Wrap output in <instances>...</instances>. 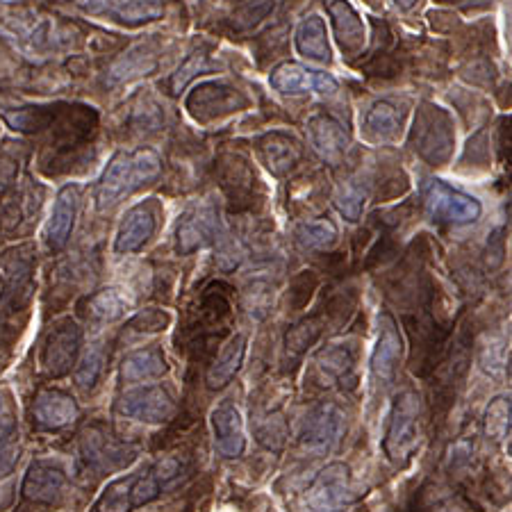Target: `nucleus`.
<instances>
[{
  "label": "nucleus",
  "mask_w": 512,
  "mask_h": 512,
  "mask_svg": "<svg viewBox=\"0 0 512 512\" xmlns=\"http://www.w3.org/2000/svg\"><path fill=\"white\" fill-rule=\"evenodd\" d=\"M162 173L160 155L151 148H137L130 153H117L107 164L96 189L98 210L114 208L137 189L151 185Z\"/></svg>",
  "instance_id": "obj_1"
},
{
  "label": "nucleus",
  "mask_w": 512,
  "mask_h": 512,
  "mask_svg": "<svg viewBox=\"0 0 512 512\" xmlns=\"http://www.w3.org/2000/svg\"><path fill=\"white\" fill-rule=\"evenodd\" d=\"M410 146L431 167H444L456 146V132L447 110L433 103H421L410 132Z\"/></svg>",
  "instance_id": "obj_2"
},
{
  "label": "nucleus",
  "mask_w": 512,
  "mask_h": 512,
  "mask_svg": "<svg viewBox=\"0 0 512 512\" xmlns=\"http://www.w3.org/2000/svg\"><path fill=\"white\" fill-rule=\"evenodd\" d=\"M419 396L412 390L396 394L390 424L383 440V451L396 467H406L419 444Z\"/></svg>",
  "instance_id": "obj_3"
},
{
  "label": "nucleus",
  "mask_w": 512,
  "mask_h": 512,
  "mask_svg": "<svg viewBox=\"0 0 512 512\" xmlns=\"http://www.w3.org/2000/svg\"><path fill=\"white\" fill-rule=\"evenodd\" d=\"M80 453L87 467L96 472H114L137 458V449L119 442L105 424H89L80 435Z\"/></svg>",
  "instance_id": "obj_4"
},
{
  "label": "nucleus",
  "mask_w": 512,
  "mask_h": 512,
  "mask_svg": "<svg viewBox=\"0 0 512 512\" xmlns=\"http://www.w3.org/2000/svg\"><path fill=\"white\" fill-rule=\"evenodd\" d=\"M424 203L435 221L456 226L472 224L483 212L481 203L474 196L462 194L458 189L444 185L442 180H428L424 187Z\"/></svg>",
  "instance_id": "obj_5"
},
{
  "label": "nucleus",
  "mask_w": 512,
  "mask_h": 512,
  "mask_svg": "<svg viewBox=\"0 0 512 512\" xmlns=\"http://www.w3.org/2000/svg\"><path fill=\"white\" fill-rule=\"evenodd\" d=\"M351 501V469L344 462H330L305 490L312 512H340Z\"/></svg>",
  "instance_id": "obj_6"
},
{
  "label": "nucleus",
  "mask_w": 512,
  "mask_h": 512,
  "mask_svg": "<svg viewBox=\"0 0 512 512\" xmlns=\"http://www.w3.org/2000/svg\"><path fill=\"white\" fill-rule=\"evenodd\" d=\"M344 435V412L333 403H321L303 419L299 444L312 456L333 451Z\"/></svg>",
  "instance_id": "obj_7"
},
{
  "label": "nucleus",
  "mask_w": 512,
  "mask_h": 512,
  "mask_svg": "<svg viewBox=\"0 0 512 512\" xmlns=\"http://www.w3.org/2000/svg\"><path fill=\"white\" fill-rule=\"evenodd\" d=\"M82 346V328L73 319H64L48 333L41 349V369L46 376L62 378L76 365Z\"/></svg>",
  "instance_id": "obj_8"
},
{
  "label": "nucleus",
  "mask_w": 512,
  "mask_h": 512,
  "mask_svg": "<svg viewBox=\"0 0 512 512\" xmlns=\"http://www.w3.org/2000/svg\"><path fill=\"white\" fill-rule=\"evenodd\" d=\"M246 105H249V98L226 82H203L187 98V110L198 121L226 117V114L244 110Z\"/></svg>",
  "instance_id": "obj_9"
},
{
  "label": "nucleus",
  "mask_w": 512,
  "mask_h": 512,
  "mask_svg": "<svg viewBox=\"0 0 512 512\" xmlns=\"http://www.w3.org/2000/svg\"><path fill=\"white\" fill-rule=\"evenodd\" d=\"M117 412L128 419L144 421V424H162L176 415V401L160 385L137 387L117 401Z\"/></svg>",
  "instance_id": "obj_10"
},
{
  "label": "nucleus",
  "mask_w": 512,
  "mask_h": 512,
  "mask_svg": "<svg viewBox=\"0 0 512 512\" xmlns=\"http://www.w3.org/2000/svg\"><path fill=\"white\" fill-rule=\"evenodd\" d=\"M219 233V212L212 203H201L189 208L180 219L176 230V249L180 255H189L212 244Z\"/></svg>",
  "instance_id": "obj_11"
},
{
  "label": "nucleus",
  "mask_w": 512,
  "mask_h": 512,
  "mask_svg": "<svg viewBox=\"0 0 512 512\" xmlns=\"http://www.w3.org/2000/svg\"><path fill=\"white\" fill-rule=\"evenodd\" d=\"M269 82L276 92L287 94V96L308 94V92H317V94L337 92V80L330 76V73L305 69V66L296 62H285L276 66V69L271 71Z\"/></svg>",
  "instance_id": "obj_12"
},
{
  "label": "nucleus",
  "mask_w": 512,
  "mask_h": 512,
  "mask_svg": "<svg viewBox=\"0 0 512 512\" xmlns=\"http://www.w3.org/2000/svg\"><path fill=\"white\" fill-rule=\"evenodd\" d=\"M403 353V340L399 328H396L394 319L383 312L378 317V340L371 353V374L378 383L390 385L396 376V367L401 362Z\"/></svg>",
  "instance_id": "obj_13"
},
{
  "label": "nucleus",
  "mask_w": 512,
  "mask_h": 512,
  "mask_svg": "<svg viewBox=\"0 0 512 512\" xmlns=\"http://www.w3.org/2000/svg\"><path fill=\"white\" fill-rule=\"evenodd\" d=\"M78 5L89 14H105L126 26L160 19L164 12L162 0H78Z\"/></svg>",
  "instance_id": "obj_14"
},
{
  "label": "nucleus",
  "mask_w": 512,
  "mask_h": 512,
  "mask_svg": "<svg viewBox=\"0 0 512 512\" xmlns=\"http://www.w3.org/2000/svg\"><path fill=\"white\" fill-rule=\"evenodd\" d=\"M308 135L312 148H315L319 158L330 164V167H337L344 160L346 148L351 144L342 123L324 112L308 121Z\"/></svg>",
  "instance_id": "obj_15"
},
{
  "label": "nucleus",
  "mask_w": 512,
  "mask_h": 512,
  "mask_svg": "<svg viewBox=\"0 0 512 512\" xmlns=\"http://www.w3.org/2000/svg\"><path fill=\"white\" fill-rule=\"evenodd\" d=\"M214 447L224 458H239L246 449L244 421L233 403H221L212 410Z\"/></svg>",
  "instance_id": "obj_16"
},
{
  "label": "nucleus",
  "mask_w": 512,
  "mask_h": 512,
  "mask_svg": "<svg viewBox=\"0 0 512 512\" xmlns=\"http://www.w3.org/2000/svg\"><path fill=\"white\" fill-rule=\"evenodd\" d=\"M80 408L73 396L60 390H41L32 406V417L46 431H60L78 419Z\"/></svg>",
  "instance_id": "obj_17"
},
{
  "label": "nucleus",
  "mask_w": 512,
  "mask_h": 512,
  "mask_svg": "<svg viewBox=\"0 0 512 512\" xmlns=\"http://www.w3.org/2000/svg\"><path fill=\"white\" fill-rule=\"evenodd\" d=\"M260 160L274 176H287L303 158V146L285 132H269L258 142Z\"/></svg>",
  "instance_id": "obj_18"
},
{
  "label": "nucleus",
  "mask_w": 512,
  "mask_h": 512,
  "mask_svg": "<svg viewBox=\"0 0 512 512\" xmlns=\"http://www.w3.org/2000/svg\"><path fill=\"white\" fill-rule=\"evenodd\" d=\"M66 483V474L53 462H32L23 478V497L32 503H53L60 497Z\"/></svg>",
  "instance_id": "obj_19"
},
{
  "label": "nucleus",
  "mask_w": 512,
  "mask_h": 512,
  "mask_svg": "<svg viewBox=\"0 0 512 512\" xmlns=\"http://www.w3.org/2000/svg\"><path fill=\"white\" fill-rule=\"evenodd\" d=\"M155 228H158V217L151 205H135L123 219L119 228L117 242H114V251L117 253H135L153 237Z\"/></svg>",
  "instance_id": "obj_20"
},
{
  "label": "nucleus",
  "mask_w": 512,
  "mask_h": 512,
  "mask_svg": "<svg viewBox=\"0 0 512 512\" xmlns=\"http://www.w3.org/2000/svg\"><path fill=\"white\" fill-rule=\"evenodd\" d=\"M328 12L330 19H333V28L342 51L351 57L362 53V48L367 44V35L360 14L353 10L351 3H346V0H333L328 5Z\"/></svg>",
  "instance_id": "obj_21"
},
{
  "label": "nucleus",
  "mask_w": 512,
  "mask_h": 512,
  "mask_svg": "<svg viewBox=\"0 0 512 512\" xmlns=\"http://www.w3.org/2000/svg\"><path fill=\"white\" fill-rule=\"evenodd\" d=\"M76 212H78V187L69 185L57 194L51 221H48L46 226V242L53 251H62L64 246L69 244L73 224H76Z\"/></svg>",
  "instance_id": "obj_22"
},
{
  "label": "nucleus",
  "mask_w": 512,
  "mask_h": 512,
  "mask_svg": "<svg viewBox=\"0 0 512 512\" xmlns=\"http://www.w3.org/2000/svg\"><path fill=\"white\" fill-rule=\"evenodd\" d=\"M169 371L167 360L160 349H137L128 353L121 362V381L123 383H139L151 381V378H160Z\"/></svg>",
  "instance_id": "obj_23"
},
{
  "label": "nucleus",
  "mask_w": 512,
  "mask_h": 512,
  "mask_svg": "<svg viewBox=\"0 0 512 512\" xmlns=\"http://www.w3.org/2000/svg\"><path fill=\"white\" fill-rule=\"evenodd\" d=\"M246 344L249 342H246L244 333H237L226 342V346L219 353V358L214 360V365L208 371L210 390H221V387H226L237 376V371L244 365Z\"/></svg>",
  "instance_id": "obj_24"
},
{
  "label": "nucleus",
  "mask_w": 512,
  "mask_h": 512,
  "mask_svg": "<svg viewBox=\"0 0 512 512\" xmlns=\"http://www.w3.org/2000/svg\"><path fill=\"white\" fill-rule=\"evenodd\" d=\"M296 51L303 57H308V60H315L321 64L330 62L326 23L321 16L312 14L299 23V28H296Z\"/></svg>",
  "instance_id": "obj_25"
},
{
  "label": "nucleus",
  "mask_w": 512,
  "mask_h": 512,
  "mask_svg": "<svg viewBox=\"0 0 512 512\" xmlns=\"http://www.w3.org/2000/svg\"><path fill=\"white\" fill-rule=\"evenodd\" d=\"M128 296L121 289H101L94 296L87 299V317L98 324H107V321H117L128 310Z\"/></svg>",
  "instance_id": "obj_26"
},
{
  "label": "nucleus",
  "mask_w": 512,
  "mask_h": 512,
  "mask_svg": "<svg viewBox=\"0 0 512 512\" xmlns=\"http://www.w3.org/2000/svg\"><path fill=\"white\" fill-rule=\"evenodd\" d=\"M155 66H158L155 53L151 51V48L142 44V46L132 48L130 53L119 57V60L112 64L110 78H112V82H123V80L135 78V76H146V73L155 71Z\"/></svg>",
  "instance_id": "obj_27"
},
{
  "label": "nucleus",
  "mask_w": 512,
  "mask_h": 512,
  "mask_svg": "<svg viewBox=\"0 0 512 512\" xmlns=\"http://www.w3.org/2000/svg\"><path fill=\"white\" fill-rule=\"evenodd\" d=\"M401 123H403L401 112L396 110L392 103L381 101L367 112L365 128L369 135H374L376 139H392L401 132Z\"/></svg>",
  "instance_id": "obj_28"
},
{
  "label": "nucleus",
  "mask_w": 512,
  "mask_h": 512,
  "mask_svg": "<svg viewBox=\"0 0 512 512\" xmlns=\"http://www.w3.org/2000/svg\"><path fill=\"white\" fill-rule=\"evenodd\" d=\"M367 203V189L362 187L358 180H346L335 192V208L342 214L346 221H360L362 210H365Z\"/></svg>",
  "instance_id": "obj_29"
},
{
  "label": "nucleus",
  "mask_w": 512,
  "mask_h": 512,
  "mask_svg": "<svg viewBox=\"0 0 512 512\" xmlns=\"http://www.w3.org/2000/svg\"><path fill=\"white\" fill-rule=\"evenodd\" d=\"M483 431L487 440L503 442L510 433V396H497L485 408Z\"/></svg>",
  "instance_id": "obj_30"
},
{
  "label": "nucleus",
  "mask_w": 512,
  "mask_h": 512,
  "mask_svg": "<svg viewBox=\"0 0 512 512\" xmlns=\"http://www.w3.org/2000/svg\"><path fill=\"white\" fill-rule=\"evenodd\" d=\"M55 114V105H46V107H23V110H14V112H5L3 119L10 123V128L19 130V132H41L48 128Z\"/></svg>",
  "instance_id": "obj_31"
},
{
  "label": "nucleus",
  "mask_w": 512,
  "mask_h": 512,
  "mask_svg": "<svg viewBox=\"0 0 512 512\" xmlns=\"http://www.w3.org/2000/svg\"><path fill=\"white\" fill-rule=\"evenodd\" d=\"M132 478L135 474L121 476L105 487L101 499L96 503L98 512H132Z\"/></svg>",
  "instance_id": "obj_32"
},
{
  "label": "nucleus",
  "mask_w": 512,
  "mask_h": 512,
  "mask_svg": "<svg viewBox=\"0 0 512 512\" xmlns=\"http://www.w3.org/2000/svg\"><path fill=\"white\" fill-rule=\"evenodd\" d=\"M296 237L308 249H330L337 242V228L328 219L303 221L299 230H296Z\"/></svg>",
  "instance_id": "obj_33"
},
{
  "label": "nucleus",
  "mask_w": 512,
  "mask_h": 512,
  "mask_svg": "<svg viewBox=\"0 0 512 512\" xmlns=\"http://www.w3.org/2000/svg\"><path fill=\"white\" fill-rule=\"evenodd\" d=\"M105 360H107V353L103 349V344L89 346V351L82 355L80 365L76 369V385L80 387V390L89 392L98 383V378H101V374H103Z\"/></svg>",
  "instance_id": "obj_34"
},
{
  "label": "nucleus",
  "mask_w": 512,
  "mask_h": 512,
  "mask_svg": "<svg viewBox=\"0 0 512 512\" xmlns=\"http://www.w3.org/2000/svg\"><path fill=\"white\" fill-rule=\"evenodd\" d=\"M274 7V0H249V3L237 7L233 19H230V26L237 32L251 30L253 26H258L262 19H267V16L274 12Z\"/></svg>",
  "instance_id": "obj_35"
},
{
  "label": "nucleus",
  "mask_w": 512,
  "mask_h": 512,
  "mask_svg": "<svg viewBox=\"0 0 512 512\" xmlns=\"http://www.w3.org/2000/svg\"><path fill=\"white\" fill-rule=\"evenodd\" d=\"M251 169L246 167L244 160L239 158H230L228 164H224V171H221V185H224V189L228 192L230 198H249L251 192H253V185L249 183H239L242 180L244 173H249Z\"/></svg>",
  "instance_id": "obj_36"
},
{
  "label": "nucleus",
  "mask_w": 512,
  "mask_h": 512,
  "mask_svg": "<svg viewBox=\"0 0 512 512\" xmlns=\"http://www.w3.org/2000/svg\"><path fill=\"white\" fill-rule=\"evenodd\" d=\"M319 369L333 378H344L353 369V355L344 346H330L319 353Z\"/></svg>",
  "instance_id": "obj_37"
},
{
  "label": "nucleus",
  "mask_w": 512,
  "mask_h": 512,
  "mask_svg": "<svg viewBox=\"0 0 512 512\" xmlns=\"http://www.w3.org/2000/svg\"><path fill=\"white\" fill-rule=\"evenodd\" d=\"M287 440V421L283 415H271L258 426V442L269 451H280Z\"/></svg>",
  "instance_id": "obj_38"
},
{
  "label": "nucleus",
  "mask_w": 512,
  "mask_h": 512,
  "mask_svg": "<svg viewBox=\"0 0 512 512\" xmlns=\"http://www.w3.org/2000/svg\"><path fill=\"white\" fill-rule=\"evenodd\" d=\"M208 69H210L208 55H205V53H194L183 66H180L176 73H173L171 80L167 82L169 94H180L185 89V85H187L189 80L196 78L198 73H203V71H208Z\"/></svg>",
  "instance_id": "obj_39"
},
{
  "label": "nucleus",
  "mask_w": 512,
  "mask_h": 512,
  "mask_svg": "<svg viewBox=\"0 0 512 512\" xmlns=\"http://www.w3.org/2000/svg\"><path fill=\"white\" fill-rule=\"evenodd\" d=\"M319 333H321L319 321L317 319H305L287 333V349H292L294 353H301L317 340Z\"/></svg>",
  "instance_id": "obj_40"
},
{
  "label": "nucleus",
  "mask_w": 512,
  "mask_h": 512,
  "mask_svg": "<svg viewBox=\"0 0 512 512\" xmlns=\"http://www.w3.org/2000/svg\"><path fill=\"white\" fill-rule=\"evenodd\" d=\"M171 324V317L167 312L162 310H144L139 312V315L130 321V330H135V333H160Z\"/></svg>",
  "instance_id": "obj_41"
},
{
  "label": "nucleus",
  "mask_w": 512,
  "mask_h": 512,
  "mask_svg": "<svg viewBox=\"0 0 512 512\" xmlns=\"http://www.w3.org/2000/svg\"><path fill=\"white\" fill-rule=\"evenodd\" d=\"M19 456V444H16L12 435H5L3 440H0V478H7L14 472L16 465H19Z\"/></svg>",
  "instance_id": "obj_42"
},
{
  "label": "nucleus",
  "mask_w": 512,
  "mask_h": 512,
  "mask_svg": "<svg viewBox=\"0 0 512 512\" xmlns=\"http://www.w3.org/2000/svg\"><path fill=\"white\" fill-rule=\"evenodd\" d=\"M153 469H155V474L160 476V481L167 485L171 481H176V478L180 476V469L183 467H180V462L176 458H164L160 462H155Z\"/></svg>",
  "instance_id": "obj_43"
},
{
  "label": "nucleus",
  "mask_w": 512,
  "mask_h": 512,
  "mask_svg": "<svg viewBox=\"0 0 512 512\" xmlns=\"http://www.w3.org/2000/svg\"><path fill=\"white\" fill-rule=\"evenodd\" d=\"M394 3L396 5H399L401 7V10H412V7H417L419 5V0H394Z\"/></svg>",
  "instance_id": "obj_44"
},
{
  "label": "nucleus",
  "mask_w": 512,
  "mask_h": 512,
  "mask_svg": "<svg viewBox=\"0 0 512 512\" xmlns=\"http://www.w3.org/2000/svg\"><path fill=\"white\" fill-rule=\"evenodd\" d=\"M440 3H453V0H440Z\"/></svg>",
  "instance_id": "obj_45"
}]
</instances>
